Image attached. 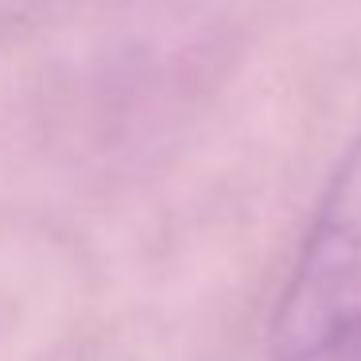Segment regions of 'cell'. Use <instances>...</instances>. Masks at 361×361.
I'll use <instances>...</instances> for the list:
<instances>
[{
  "mask_svg": "<svg viewBox=\"0 0 361 361\" xmlns=\"http://www.w3.org/2000/svg\"><path fill=\"white\" fill-rule=\"evenodd\" d=\"M338 361H361V334H357V338H353V342H350V345H345V350H342V353H338Z\"/></svg>",
  "mask_w": 361,
  "mask_h": 361,
  "instance_id": "2",
  "label": "cell"
},
{
  "mask_svg": "<svg viewBox=\"0 0 361 361\" xmlns=\"http://www.w3.org/2000/svg\"><path fill=\"white\" fill-rule=\"evenodd\" d=\"M361 334V128L342 152L268 322L272 361H326Z\"/></svg>",
  "mask_w": 361,
  "mask_h": 361,
  "instance_id": "1",
  "label": "cell"
}]
</instances>
